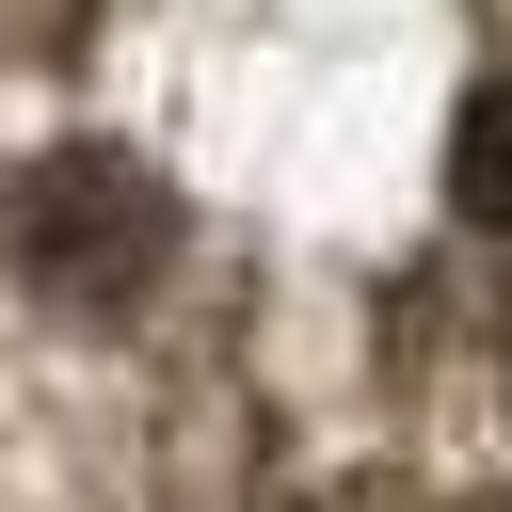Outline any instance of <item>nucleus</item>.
Returning <instances> with one entry per match:
<instances>
[{
	"mask_svg": "<svg viewBox=\"0 0 512 512\" xmlns=\"http://www.w3.org/2000/svg\"><path fill=\"white\" fill-rule=\"evenodd\" d=\"M0 256H16V288H48V304H128V288H160V256H176V192H160L128 144H48V160L0 192Z\"/></svg>",
	"mask_w": 512,
	"mask_h": 512,
	"instance_id": "f257e3e1",
	"label": "nucleus"
},
{
	"mask_svg": "<svg viewBox=\"0 0 512 512\" xmlns=\"http://www.w3.org/2000/svg\"><path fill=\"white\" fill-rule=\"evenodd\" d=\"M448 208H464L480 240H512V80L464 96V128H448Z\"/></svg>",
	"mask_w": 512,
	"mask_h": 512,
	"instance_id": "f03ea898",
	"label": "nucleus"
}]
</instances>
